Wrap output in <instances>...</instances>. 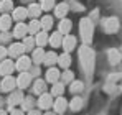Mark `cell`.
Returning a JSON list of instances; mask_svg holds the SVG:
<instances>
[{
    "label": "cell",
    "mask_w": 122,
    "mask_h": 115,
    "mask_svg": "<svg viewBox=\"0 0 122 115\" xmlns=\"http://www.w3.org/2000/svg\"><path fill=\"white\" fill-rule=\"evenodd\" d=\"M79 58H81V62H82V67L86 69L87 74L92 72V66H94V53L89 46H82L79 49Z\"/></svg>",
    "instance_id": "cell-1"
},
{
    "label": "cell",
    "mask_w": 122,
    "mask_h": 115,
    "mask_svg": "<svg viewBox=\"0 0 122 115\" xmlns=\"http://www.w3.org/2000/svg\"><path fill=\"white\" fill-rule=\"evenodd\" d=\"M92 30H94L92 21L89 18H82L81 20V36H82L84 43H91V39H92Z\"/></svg>",
    "instance_id": "cell-2"
},
{
    "label": "cell",
    "mask_w": 122,
    "mask_h": 115,
    "mask_svg": "<svg viewBox=\"0 0 122 115\" xmlns=\"http://www.w3.org/2000/svg\"><path fill=\"white\" fill-rule=\"evenodd\" d=\"M104 26H106V31L107 33H116L117 30H119V20L117 18H107L104 21Z\"/></svg>",
    "instance_id": "cell-3"
},
{
    "label": "cell",
    "mask_w": 122,
    "mask_h": 115,
    "mask_svg": "<svg viewBox=\"0 0 122 115\" xmlns=\"http://www.w3.org/2000/svg\"><path fill=\"white\" fill-rule=\"evenodd\" d=\"M38 105H40L41 109H50L51 105H53V99L50 94H40V100H38Z\"/></svg>",
    "instance_id": "cell-4"
},
{
    "label": "cell",
    "mask_w": 122,
    "mask_h": 115,
    "mask_svg": "<svg viewBox=\"0 0 122 115\" xmlns=\"http://www.w3.org/2000/svg\"><path fill=\"white\" fill-rule=\"evenodd\" d=\"M23 51H25V46H23V44H20V43H13L7 53H8L10 56L18 58V56H21V54H23Z\"/></svg>",
    "instance_id": "cell-5"
},
{
    "label": "cell",
    "mask_w": 122,
    "mask_h": 115,
    "mask_svg": "<svg viewBox=\"0 0 122 115\" xmlns=\"http://www.w3.org/2000/svg\"><path fill=\"white\" fill-rule=\"evenodd\" d=\"M13 71V62L12 61H2L0 62V74L2 76H10V72Z\"/></svg>",
    "instance_id": "cell-6"
},
{
    "label": "cell",
    "mask_w": 122,
    "mask_h": 115,
    "mask_svg": "<svg viewBox=\"0 0 122 115\" xmlns=\"http://www.w3.org/2000/svg\"><path fill=\"white\" fill-rule=\"evenodd\" d=\"M21 100H23V94L21 92H12L10 97H8V107L12 109V107L18 105V104H21Z\"/></svg>",
    "instance_id": "cell-7"
},
{
    "label": "cell",
    "mask_w": 122,
    "mask_h": 115,
    "mask_svg": "<svg viewBox=\"0 0 122 115\" xmlns=\"http://www.w3.org/2000/svg\"><path fill=\"white\" fill-rule=\"evenodd\" d=\"M15 84H17V81H15L12 76H5L3 82H2V89H3V92H10V91L15 87Z\"/></svg>",
    "instance_id": "cell-8"
},
{
    "label": "cell",
    "mask_w": 122,
    "mask_h": 115,
    "mask_svg": "<svg viewBox=\"0 0 122 115\" xmlns=\"http://www.w3.org/2000/svg\"><path fill=\"white\" fill-rule=\"evenodd\" d=\"M61 44L64 46V51H66V53H69V51L76 46V38L68 35V36H64V38H63V43H61Z\"/></svg>",
    "instance_id": "cell-9"
},
{
    "label": "cell",
    "mask_w": 122,
    "mask_h": 115,
    "mask_svg": "<svg viewBox=\"0 0 122 115\" xmlns=\"http://www.w3.org/2000/svg\"><path fill=\"white\" fill-rule=\"evenodd\" d=\"M30 79H31V74H28V72H21L20 76H18V81H17V84H18V87H26L28 84H30Z\"/></svg>",
    "instance_id": "cell-10"
},
{
    "label": "cell",
    "mask_w": 122,
    "mask_h": 115,
    "mask_svg": "<svg viewBox=\"0 0 122 115\" xmlns=\"http://www.w3.org/2000/svg\"><path fill=\"white\" fill-rule=\"evenodd\" d=\"M28 67H30V59L26 56H20L18 61H17V69L18 71H26Z\"/></svg>",
    "instance_id": "cell-11"
},
{
    "label": "cell",
    "mask_w": 122,
    "mask_h": 115,
    "mask_svg": "<svg viewBox=\"0 0 122 115\" xmlns=\"http://www.w3.org/2000/svg\"><path fill=\"white\" fill-rule=\"evenodd\" d=\"M26 15H28V10H26V8H23V7L13 8V18L17 20V21H21Z\"/></svg>",
    "instance_id": "cell-12"
},
{
    "label": "cell",
    "mask_w": 122,
    "mask_h": 115,
    "mask_svg": "<svg viewBox=\"0 0 122 115\" xmlns=\"http://www.w3.org/2000/svg\"><path fill=\"white\" fill-rule=\"evenodd\" d=\"M58 62H60V66H61V67L68 69V67L71 66V56H69L68 53H63L61 56H58Z\"/></svg>",
    "instance_id": "cell-13"
},
{
    "label": "cell",
    "mask_w": 122,
    "mask_h": 115,
    "mask_svg": "<svg viewBox=\"0 0 122 115\" xmlns=\"http://www.w3.org/2000/svg\"><path fill=\"white\" fill-rule=\"evenodd\" d=\"M26 31H28V26L26 25H23V23H18L17 26H15V31H13V35L17 36V38H23L25 35H26Z\"/></svg>",
    "instance_id": "cell-14"
},
{
    "label": "cell",
    "mask_w": 122,
    "mask_h": 115,
    "mask_svg": "<svg viewBox=\"0 0 122 115\" xmlns=\"http://www.w3.org/2000/svg\"><path fill=\"white\" fill-rule=\"evenodd\" d=\"M10 25H12V18L3 13V15L0 17V30H2V31H7V30L10 28Z\"/></svg>",
    "instance_id": "cell-15"
},
{
    "label": "cell",
    "mask_w": 122,
    "mask_h": 115,
    "mask_svg": "<svg viewBox=\"0 0 122 115\" xmlns=\"http://www.w3.org/2000/svg\"><path fill=\"white\" fill-rule=\"evenodd\" d=\"M69 31H71V20L63 18L60 23V33L61 35H68Z\"/></svg>",
    "instance_id": "cell-16"
},
{
    "label": "cell",
    "mask_w": 122,
    "mask_h": 115,
    "mask_svg": "<svg viewBox=\"0 0 122 115\" xmlns=\"http://www.w3.org/2000/svg\"><path fill=\"white\" fill-rule=\"evenodd\" d=\"M45 64L46 66H53V64H56L58 62V54L56 53H45Z\"/></svg>",
    "instance_id": "cell-17"
},
{
    "label": "cell",
    "mask_w": 122,
    "mask_h": 115,
    "mask_svg": "<svg viewBox=\"0 0 122 115\" xmlns=\"http://www.w3.org/2000/svg\"><path fill=\"white\" fill-rule=\"evenodd\" d=\"M33 92H35V94H43V92H46V84H45V81H43V79H38V81H35Z\"/></svg>",
    "instance_id": "cell-18"
},
{
    "label": "cell",
    "mask_w": 122,
    "mask_h": 115,
    "mask_svg": "<svg viewBox=\"0 0 122 115\" xmlns=\"http://www.w3.org/2000/svg\"><path fill=\"white\" fill-rule=\"evenodd\" d=\"M58 77H60L58 69H55V67L48 69V72H46V81H50V82H56V81H58Z\"/></svg>",
    "instance_id": "cell-19"
},
{
    "label": "cell",
    "mask_w": 122,
    "mask_h": 115,
    "mask_svg": "<svg viewBox=\"0 0 122 115\" xmlns=\"http://www.w3.org/2000/svg\"><path fill=\"white\" fill-rule=\"evenodd\" d=\"M66 105H68V102H66L63 97H58L56 102H55V109H56V112H60V114L66 110Z\"/></svg>",
    "instance_id": "cell-20"
},
{
    "label": "cell",
    "mask_w": 122,
    "mask_h": 115,
    "mask_svg": "<svg viewBox=\"0 0 122 115\" xmlns=\"http://www.w3.org/2000/svg\"><path fill=\"white\" fill-rule=\"evenodd\" d=\"M0 10H2L3 13L13 10V2H12V0H0Z\"/></svg>",
    "instance_id": "cell-21"
},
{
    "label": "cell",
    "mask_w": 122,
    "mask_h": 115,
    "mask_svg": "<svg viewBox=\"0 0 122 115\" xmlns=\"http://www.w3.org/2000/svg\"><path fill=\"white\" fill-rule=\"evenodd\" d=\"M50 43H51V46H60L61 43H63V35H61L60 31L53 33L51 38H50Z\"/></svg>",
    "instance_id": "cell-22"
},
{
    "label": "cell",
    "mask_w": 122,
    "mask_h": 115,
    "mask_svg": "<svg viewBox=\"0 0 122 115\" xmlns=\"http://www.w3.org/2000/svg\"><path fill=\"white\" fill-rule=\"evenodd\" d=\"M40 13H41V7L31 2V5L28 7V15H30V17H38Z\"/></svg>",
    "instance_id": "cell-23"
},
{
    "label": "cell",
    "mask_w": 122,
    "mask_h": 115,
    "mask_svg": "<svg viewBox=\"0 0 122 115\" xmlns=\"http://www.w3.org/2000/svg\"><path fill=\"white\" fill-rule=\"evenodd\" d=\"M55 12H56V17H64L66 13H68V5L66 3H58L56 5V8H55Z\"/></svg>",
    "instance_id": "cell-24"
},
{
    "label": "cell",
    "mask_w": 122,
    "mask_h": 115,
    "mask_svg": "<svg viewBox=\"0 0 122 115\" xmlns=\"http://www.w3.org/2000/svg\"><path fill=\"white\" fill-rule=\"evenodd\" d=\"M36 44L38 46H45L46 44V41H48V35H46V31H40L38 35H36Z\"/></svg>",
    "instance_id": "cell-25"
},
{
    "label": "cell",
    "mask_w": 122,
    "mask_h": 115,
    "mask_svg": "<svg viewBox=\"0 0 122 115\" xmlns=\"http://www.w3.org/2000/svg\"><path fill=\"white\" fill-rule=\"evenodd\" d=\"M82 89H84V84H82L81 81H73V82H71V87H69L71 92L76 94V92H81Z\"/></svg>",
    "instance_id": "cell-26"
},
{
    "label": "cell",
    "mask_w": 122,
    "mask_h": 115,
    "mask_svg": "<svg viewBox=\"0 0 122 115\" xmlns=\"http://www.w3.org/2000/svg\"><path fill=\"white\" fill-rule=\"evenodd\" d=\"M43 59H45V51H43L41 48H38L36 51H33V61H35L36 64H40Z\"/></svg>",
    "instance_id": "cell-27"
},
{
    "label": "cell",
    "mask_w": 122,
    "mask_h": 115,
    "mask_svg": "<svg viewBox=\"0 0 122 115\" xmlns=\"http://www.w3.org/2000/svg\"><path fill=\"white\" fill-rule=\"evenodd\" d=\"M40 23H41V28H43L45 31H46V30H50V28L53 26V20H51V17H43Z\"/></svg>",
    "instance_id": "cell-28"
},
{
    "label": "cell",
    "mask_w": 122,
    "mask_h": 115,
    "mask_svg": "<svg viewBox=\"0 0 122 115\" xmlns=\"http://www.w3.org/2000/svg\"><path fill=\"white\" fill-rule=\"evenodd\" d=\"M40 28H41V23H40V21H36V20H33V21L28 25V31H30V33H38Z\"/></svg>",
    "instance_id": "cell-29"
},
{
    "label": "cell",
    "mask_w": 122,
    "mask_h": 115,
    "mask_svg": "<svg viewBox=\"0 0 122 115\" xmlns=\"http://www.w3.org/2000/svg\"><path fill=\"white\" fill-rule=\"evenodd\" d=\"M82 107V100L79 97H74L73 100H71V110H74V112H78L79 109Z\"/></svg>",
    "instance_id": "cell-30"
},
{
    "label": "cell",
    "mask_w": 122,
    "mask_h": 115,
    "mask_svg": "<svg viewBox=\"0 0 122 115\" xmlns=\"http://www.w3.org/2000/svg\"><path fill=\"white\" fill-rule=\"evenodd\" d=\"M21 104H23V109H25V110H31V107H33V99H31V97H26V99L21 100Z\"/></svg>",
    "instance_id": "cell-31"
},
{
    "label": "cell",
    "mask_w": 122,
    "mask_h": 115,
    "mask_svg": "<svg viewBox=\"0 0 122 115\" xmlns=\"http://www.w3.org/2000/svg\"><path fill=\"white\" fill-rule=\"evenodd\" d=\"M63 91H64V86H63L61 82H60V84L55 82V86H53V94H55V96H61Z\"/></svg>",
    "instance_id": "cell-32"
},
{
    "label": "cell",
    "mask_w": 122,
    "mask_h": 115,
    "mask_svg": "<svg viewBox=\"0 0 122 115\" xmlns=\"http://www.w3.org/2000/svg\"><path fill=\"white\" fill-rule=\"evenodd\" d=\"M53 5H55V0H41V10H50V8H53Z\"/></svg>",
    "instance_id": "cell-33"
},
{
    "label": "cell",
    "mask_w": 122,
    "mask_h": 115,
    "mask_svg": "<svg viewBox=\"0 0 122 115\" xmlns=\"http://www.w3.org/2000/svg\"><path fill=\"white\" fill-rule=\"evenodd\" d=\"M109 59H111V62H117L121 59V54L116 49H112V51H109Z\"/></svg>",
    "instance_id": "cell-34"
},
{
    "label": "cell",
    "mask_w": 122,
    "mask_h": 115,
    "mask_svg": "<svg viewBox=\"0 0 122 115\" xmlns=\"http://www.w3.org/2000/svg\"><path fill=\"white\" fill-rule=\"evenodd\" d=\"M33 44H35V39H33V38H25V43H23L25 49H31Z\"/></svg>",
    "instance_id": "cell-35"
},
{
    "label": "cell",
    "mask_w": 122,
    "mask_h": 115,
    "mask_svg": "<svg viewBox=\"0 0 122 115\" xmlns=\"http://www.w3.org/2000/svg\"><path fill=\"white\" fill-rule=\"evenodd\" d=\"M61 77H63V81H64V82H71V81H73V77H74V74H73L71 71H66Z\"/></svg>",
    "instance_id": "cell-36"
},
{
    "label": "cell",
    "mask_w": 122,
    "mask_h": 115,
    "mask_svg": "<svg viewBox=\"0 0 122 115\" xmlns=\"http://www.w3.org/2000/svg\"><path fill=\"white\" fill-rule=\"evenodd\" d=\"M7 54V49L3 48V46H0V61H3V58Z\"/></svg>",
    "instance_id": "cell-37"
},
{
    "label": "cell",
    "mask_w": 122,
    "mask_h": 115,
    "mask_svg": "<svg viewBox=\"0 0 122 115\" xmlns=\"http://www.w3.org/2000/svg\"><path fill=\"white\" fill-rule=\"evenodd\" d=\"M28 115H40V112H36V110H28Z\"/></svg>",
    "instance_id": "cell-38"
},
{
    "label": "cell",
    "mask_w": 122,
    "mask_h": 115,
    "mask_svg": "<svg viewBox=\"0 0 122 115\" xmlns=\"http://www.w3.org/2000/svg\"><path fill=\"white\" fill-rule=\"evenodd\" d=\"M12 115H23V114H21L20 110H13V112H12Z\"/></svg>",
    "instance_id": "cell-39"
},
{
    "label": "cell",
    "mask_w": 122,
    "mask_h": 115,
    "mask_svg": "<svg viewBox=\"0 0 122 115\" xmlns=\"http://www.w3.org/2000/svg\"><path fill=\"white\" fill-rule=\"evenodd\" d=\"M0 115H7V114H5V110H0Z\"/></svg>",
    "instance_id": "cell-40"
},
{
    "label": "cell",
    "mask_w": 122,
    "mask_h": 115,
    "mask_svg": "<svg viewBox=\"0 0 122 115\" xmlns=\"http://www.w3.org/2000/svg\"><path fill=\"white\" fill-rule=\"evenodd\" d=\"M23 2H33V0H23Z\"/></svg>",
    "instance_id": "cell-41"
},
{
    "label": "cell",
    "mask_w": 122,
    "mask_h": 115,
    "mask_svg": "<svg viewBox=\"0 0 122 115\" xmlns=\"http://www.w3.org/2000/svg\"><path fill=\"white\" fill-rule=\"evenodd\" d=\"M46 115H55V114H46Z\"/></svg>",
    "instance_id": "cell-42"
}]
</instances>
